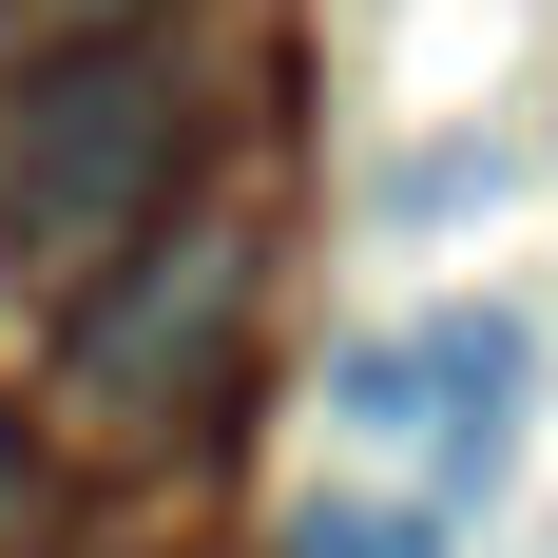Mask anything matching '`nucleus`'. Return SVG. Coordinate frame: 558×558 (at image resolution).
<instances>
[{"mask_svg": "<svg viewBox=\"0 0 558 558\" xmlns=\"http://www.w3.org/2000/svg\"><path fill=\"white\" fill-rule=\"evenodd\" d=\"M173 155H193V77L155 39H116V20L58 39L20 77V116H0V270L20 289H97L135 251V213L173 193Z\"/></svg>", "mask_w": 558, "mask_h": 558, "instance_id": "nucleus-1", "label": "nucleus"}, {"mask_svg": "<svg viewBox=\"0 0 558 558\" xmlns=\"http://www.w3.org/2000/svg\"><path fill=\"white\" fill-rule=\"evenodd\" d=\"M328 404H347V424H424L444 482H501V462H520V404H539V328H520V308H424V328L347 347Z\"/></svg>", "mask_w": 558, "mask_h": 558, "instance_id": "nucleus-3", "label": "nucleus"}, {"mask_svg": "<svg viewBox=\"0 0 558 558\" xmlns=\"http://www.w3.org/2000/svg\"><path fill=\"white\" fill-rule=\"evenodd\" d=\"M231 308H251V270H231V231H173V251H135V289H77V347H58V386H77V424H155V404L213 386Z\"/></svg>", "mask_w": 558, "mask_h": 558, "instance_id": "nucleus-2", "label": "nucleus"}, {"mask_svg": "<svg viewBox=\"0 0 558 558\" xmlns=\"http://www.w3.org/2000/svg\"><path fill=\"white\" fill-rule=\"evenodd\" d=\"M20 20H58V39H97V20H135V0H20Z\"/></svg>", "mask_w": 558, "mask_h": 558, "instance_id": "nucleus-5", "label": "nucleus"}, {"mask_svg": "<svg viewBox=\"0 0 558 558\" xmlns=\"http://www.w3.org/2000/svg\"><path fill=\"white\" fill-rule=\"evenodd\" d=\"M289 558H444V520H424V501H308Z\"/></svg>", "mask_w": 558, "mask_h": 558, "instance_id": "nucleus-4", "label": "nucleus"}]
</instances>
